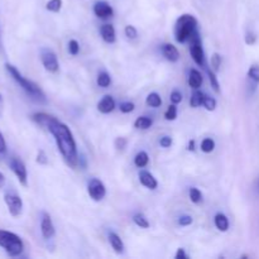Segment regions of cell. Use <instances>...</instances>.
Listing matches in <instances>:
<instances>
[{"mask_svg": "<svg viewBox=\"0 0 259 259\" xmlns=\"http://www.w3.org/2000/svg\"><path fill=\"white\" fill-rule=\"evenodd\" d=\"M46 129H47V131L52 134L53 138H55L58 151L62 154L66 163L70 167H72V168L77 167V147H76L75 138H73V134L72 132L70 131V128H68L66 124H63L62 121L57 120L55 116H52V119H51L50 123L47 124Z\"/></svg>", "mask_w": 259, "mask_h": 259, "instance_id": "6da1fadb", "label": "cell"}, {"mask_svg": "<svg viewBox=\"0 0 259 259\" xmlns=\"http://www.w3.org/2000/svg\"><path fill=\"white\" fill-rule=\"evenodd\" d=\"M5 68H7L8 73L13 77V80L25 91V94H27L30 99H33V100L40 104L47 103L46 94L43 93V90L37 85V83L28 80L27 77H24V76L19 72V70H18L15 66L10 65V63H5Z\"/></svg>", "mask_w": 259, "mask_h": 259, "instance_id": "7a4b0ae2", "label": "cell"}, {"mask_svg": "<svg viewBox=\"0 0 259 259\" xmlns=\"http://www.w3.org/2000/svg\"><path fill=\"white\" fill-rule=\"evenodd\" d=\"M197 32V19L191 14H182L175 24V38L179 43L191 39Z\"/></svg>", "mask_w": 259, "mask_h": 259, "instance_id": "3957f363", "label": "cell"}, {"mask_svg": "<svg viewBox=\"0 0 259 259\" xmlns=\"http://www.w3.org/2000/svg\"><path fill=\"white\" fill-rule=\"evenodd\" d=\"M0 247L7 252L10 257H18L24 250L23 240L17 234L8 230L0 229Z\"/></svg>", "mask_w": 259, "mask_h": 259, "instance_id": "277c9868", "label": "cell"}, {"mask_svg": "<svg viewBox=\"0 0 259 259\" xmlns=\"http://www.w3.org/2000/svg\"><path fill=\"white\" fill-rule=\"evenodd\" d=\"M190 55H191L192 60L195 61L197 66L200 67H205L206 65V60H205V52L202 48L201 38H200L199 32L195 33L190 39Z\"/></svg>", "mask_w": 259, "mask_h": 259, "instance_id": "5b68a950", "label": "cell"}, {"mask_svg": "<svg viewBox=\"0 0 259 259\" xmlns=\"http://www.w3.org/2000/svg\"><path fill=\"white\" fill-rule=\"evenodd\" d=\"M9 167L13 171V174L17 176L18 181L20 182V185L23 186H27L28 185V172L27 167H25L24 162L19 158V157H12L9 161Z\"/></svg>", "mask_w": 259, "mask_h": 259, "instance_id": "8992f818", "label": "cell"}, {"mask_svg": "<svg viewBox=\"0 0 259 259\" xmlns=\"http://www.w3.org/2000/svg\"><path fill=\"white\" fill-rule=\"evenodd\" d=\"M4 201L7 204L8 210H9L10 215L14 218L19 217L23 211V201L20 199L19 195H17L15 192H7L4 195Z\"/></svg>", "mask_w": 259, "mask_h": 259, "instance_id": "52a82bcc", "label": "cell"}, {"mask_svg": "<svg viewBox=\"0 0 259 259\" xmlns=\"http://www.w3.org/2000/svg\"><path fill=\"white\" fill-rule=\"evenodd\" d=\"M40 61H42V65L48 72H57L58 68H60V63H58L57 56L53 52L52 50H48V48H45L40 52Z\"/></svg>", "mask_w": 259, "mask_h": 259, "instance_id": "ba28073f", "label": "cell"}, {"mask_svg": "<svg viewBox=\"0 0 259 259\" xmlns=\"http://www.w3.org/2000/svg\"><path fill=\"white\" fill-rule=\"evenodd\" d=\"M88 194L94 201H101L106 195L105 185L99 179L90 180V182L88 185Z\"/></svg>", "mask_w": 259, "mask_h": 259, "instance_id": "9c48e42d", "label": "cell"}, {"mask_svg": "<svg viewBox=\"0 0 259 259\" xmlns=\"http://www.w3.org/2000/svg\"><path fill=\"white\" fill-rule=\"evenodd\" d=\"M40 233H42V237L46 240L52 239L56 234L55 225H53L52 219H51V217L47 212H43L42 215V220H40Z\"/></svg>", "mask_w": 259, "mask_h": 259, "instance_id": "30bf717a", "label": "cell"}, {"mask_svg": "<svg viewBox=\"0 0 259 259\" xmlns=\"http://www.w3.org/2000/svg\"><path fill=\"white\" fill-rule=\"evenodd\" d=\"M94 13H95L96 17L103 20L109 19L114 15L113 8L106 2H96L95 5H94Z\"/></svg>", "mask_w": 259, "mask_h": 259, "instance_id": "8fae6325", "label": "cell"}, {"mask_svg": "<svg viewBox=\"0 0 259 259\" xmlns=\"http://www.w3.org/2000/svg\"><path fill=\"white\" fill-rule=\"evenodd\" d=\"M161 51L163 57L169 62H177L180 60V52L177 47H175L171 43H164L161 46Z\"/></svg>", "mask_w": 259, "mask_h": 259, "instance_id": "7c38bea8", "label": "cell"}, {"mask_svg": "<svg viewBox=\"0 0 259 259\" xmlns=\"http://www.w3.org/2000/svg\"><path fill=\"white\" fill-rule=\"evenodd\" d=\"M114 109H115V100L110 95H105L98 103V110L103 114L111 113Z\"/></svg>", "mask_w": 259, "mask_h": 259, "instance_id": "4fadbf2b", "label": "cell"}, {"mask_svg": "<svg viewBox=\"0 0 259 259\" xmlns=\"http://www.w3.org/2000/svg\"><path fill=\"white\" fill-rule=\"evenodd\" d=\"M139 181H141V184L143 185L144 187H147V189L149 190H156L157 186H158L157 180L154 179L153 175L148 171H141V174H139Z\"/></svg>", "mask_w": 259, "mask_h": 259, "instance_id": "5bb4252c", "label": "cell"}, {"mask_svg": "<svg viewBox=\"0 0 259 259\" xmlns=\"http://www.w3.org/2000/svg\"><path fill=\"white\" fill-rule=\"evenodd\" d=\"M100 33L103 39L105 40L106 43H114L116 39V33L115 28H114L113 24H104L103 27L100 28Z\"/></svg>", "mask_w": 259, "mask_h": 259, "instance_id": "9a60e30c", "label": "cell"}, {"mask_svg": "<svg viewBox=\"0 0 259 259\" xmlns=\"http://www.w3.org/2000/svg\"><path fill=\"white\" fill-rule=\"evenodd\" d=\"M109 243H110L111 248H113L116 254H121L124 252V243L116 233H109Z\"/></svg>", "mask_w": 259, "mask_h": 259, "instance_id": "2e32d148", "label": "cell"}, {"mask_svg": "<svg viewBox=\"0 0 259 259\" xmlns=\"http://www.w3.org/2000/svg\"><path fill=\"white\" fill-rule=\"evenodd\" d=\"M202 81H204V78H202L201 73H200L197 70H195V68H192V70L190 71V75H189L190 88L197 90V89L202 85Z\"/></svg>", "mask_w": 259, "mask_h": 259, "instance_id": "e0dca14e", "label": "cell"}, {"mask_svg": "<svg viewBox=\"0 0 259 259\" xmlns=\"http://www.w3.org/2000/svg\"><path fill=\"white\" fill-rule=\"evenodd\" d=\"M214 223H215V227H217L218 230L220 232H227L229 229V220H228L227 215L222 214V212H218L214 218Z\"/></svg>", "mask_w": 259, "mask_h": 259, "instance_id": "ac0fdd59", "label": "cell"}, {"mask_svg": "<svg viewBox=\"0 0 259 259\" xmlns=\"http://www.w3.org/2000/svg\"><path fill=\"white\" fill-rule=\"evenodd\" d=\"M248 80L250 81L252 83L253 91L257 89V86L259 85V66L258 65H253L250 66L249 70H248Z\"/></svg>", "mask_w": 259, "mask_h": 259, "instance_id": "d6986e66", "label": "cell"}, {"mask_svg": "<svg viewBox=\"0 0 259 259\" xmlns=\"http://www.w3.org/2000/svg\"><path fill=\"white\" fill-rule=\"evenodd\" d=\"M153 124V120L148 116H139L137 118V120L134 121V126L137 129H142V131H146V129H149Z\"/></svg>", "mask_w": 259, "mask_h": 259, "instance_id": "ffe728a7", "label": "cell"}, {"mask_svg": "<svg viewBox=\"0 0 259 259\" xmlns=\"http://www.w3.org/2000/svg\"><path fill=\"white\" fill-rule=\"evenodd\" d=\"M148 162H149V157L148 154H147V152L144 151H141L139 153H137L136 158H134V164H136L137 167H139V168L146 167L147 164H148Z\"/></svg>", "mask_w": 259, "mask_h": 259, "instance_id": "44dd1931", "label": "cell"}, {"mask_svg": "<svg viewBox=\"0 0 259 259\" xmlns=\"http://www.w3.org/2000/svg\"><path fill=\"white\" fill-rule=\"evenodd\" d=\"M204 99H205V94L201 93V91L196 90L194 94H192L191 99H190V105L192 108H197V106H201L204 104Z\"/></svg>", "mask_w": 259, "mask_h": 259, "instance_id": "7402d4cb", "label": "cell"}, {"mask_svg": "<svg viewBox=\"0 0 259 259\" xmlns=\"http://www.w3.org/2000/svg\"><path fill=\"white\" fill-rule=\"evenodd\" d=\"M133 222H134V224H136L137 227L141 228V229H148L149 228L148 219H147L146 215L142 214V212H138V214L134 215Z\"/></svg>", "mask_w": 259, "mask_h": 259, "instance_id": "603a6c76", "label": "cell"}, {"mask_svg": "<svg viewBox=\"0 0 259 259\" xmlns=\"http://www.w3.org/2000/svg\"><path fill=\"white\" fill-rule=\"evenodd\" d=\"M147 105L151 106V108H159L162 105V99L161 96L157 93H151L146 99Z\"/></svg>", "mask_w": 259, "mask_h": 259, "instance_id": "cb8c5ba5", "label": "cell"}, {"mask_svg": "<svg viewBox=\"0 0 259 259\" xmlns=\"http://www.w3.org/2000/svg\"><path fill=\"white\" fill-rule=\"evenodd\" d=\"M96 82H98V85L100 86V88H108V86L111 83L110 75H109V73H106V72L99 73Z\"/></svg>", "mask_w": 259, "mask_h": 259, "instance_id": "d4e9b609", "label": "cell"}, {"mask_svg": "<svg viewBox=\"0 0 259 259\" xmlns=\"http://www.w3.org/2000/svg\"><path fill=\"white\" fill-rule=\"evenodd\" d=\"M189 196H190V200H191L194 204H199V202H201L202 200L201 191H200L199 189H196V187H191V189H190Z\"/></svg>", "mask_w": 259, "mask_h": 259, "instance_id": "484cf974", "label": "cell"}, {"mask_svg": "<svg viewBox=\"0 0 259 259\" xmlns=\"http://www.w3.org/2000/svg\"><path fill=\"white\" fill-rule=\"evenodd\" d=\"M215 149V142L211 138H205L201 142V151L205 153H211Z\"/></svg>", "mask_w": 259, "mask_h": 259, "instance_id": "4316f807", "label": "cell"}, {"mask_svg": "<svg viewBox=\"0 0 259 259\" xmlns=\"http://www.w3.org/2000/svg\"><path fill=\"white\" fill-rule=\"evenodd\" d=\"M46 8H47V10H50V12L58 13L61 10V8H62V0H50V2L46 4Z\"/></svg>", "mask_w": 259, "mask_h": 259, "instance_id": "83f0119b", "label": "cell"}, {"mask_svg": "<svg viewBox=\"0 0 259 259\" xmlns=\"http://www.w3.org/2000/svg\"><path fill=\"white\" fill-rule=\"evenodd\" d=\"M207 75H209V80H210V83H211V88L214 89L217 93H219L220 85H219V81H218L217 75H215V71L214 70H207Z\"/></svg>", "mask_w": 259, "mask_h": 259, "instance_id": "f1b7e54d", "label": "cell"}, {"mask_svg": "<svg viewBox=\"0 0 259 259\" xmlns=\"http://www.w3.org/2000/svg\"><path fill=\"white\" fill-rule=\"evenodd\" d=\"M164 118L166 120H175L177 118V106L176 104H172V105L168 106V109L164 113Z\"/></svg>", "mask_w": 259, "mask_h": 259, "instance_id": "f546056e", "label": "cell"}, {"mask_svg": "<svg viewBox=\"0 0 259 259\" xmlns=\"http://www.w3.org/2000/svg\"><path fill=\"white\" fill-rule=\"evenodd\" d=\"M202 105L205 106V109H206V110L212 111V110H215V108H217V100H215L214 98H210V96L205 95L204 104H202Z\"/></svg>", "mask_w": 259, "mask_h": 259, "instance_id": "4dcf8cb0", "label": "cell"}, {"mask_svg": "<svg viewBox=\"0 0 259 259\" xmlns=\"http://www.w3.org/2000/svg\"><path fill=\"white\" fill-rule=\"evenodd\" d=\"M68 52L72 56H77L78 52H80V45L76 39H71L68 42Z\"/></svg>", "mask_w": 259, "mask_h": 259, "instance_id": "1f68e13d", "label": "cell"}, {"mask_svg": "<svg viewBox=\"0 0 259 259\" xmlns=\"http://www.w3.org/2000/svg\"><path fill=\"white\" fill-rule=\"evenodd\" d=\"M220 66H222V56L219 55V53H214L211 57V67L212 70L217 72V71H219Z\"/></svg>", "mask_w": 259, "mask_h": 259, "instance_id": "d6a6232c", "label": "cell"}, {"mask_svg": "<svg viewBox=\"0 0 259 259\" xmlns=\"http://www.w3.org/2000/svg\"><path fill=\"white\" fill-rule=\"evenodd\" d=\"M119 109H120L121 113L128 114V113H132V111L136 109V105H134L133 103H131V101H124V103L120 104Z\"/></svg>", "mask_w": 259, "mask_h": 259, "instance_id": "836d02e7", "label": "cell"}, {"mask_svg": "<svg viewBox=\"0 0 259 259\" xmlns=\"http://www.w3.org/2000/svg\"><path fill=\"white\" fill-rule=\"evenodd\" d=\"M124 32H125L126 37L131 38V39H134V38H137V35H138V32H137L136 27H133V25H126Z\"/></svg>", "mask_w": 259, "mask_h": 259, "instance_id": "e575fe53", "label": "cell"}, {"mask_svg": "<svg viewBox=\"0 0 259 259\" xmlns=\"http://www.w3.org/2000/svg\"><path fill=\"white\" fill-rule=\"evenodd\" d=\"M192 223H194V219H192V217H190V215H182L179 219V224L181 225V227H189Z\"/></svg>", "mask_w": 259, "mask_h": 259, "instance_id": "d590c367", "label": "cell"}, {"mask_svg": "<svg viewBox=\"0 0 259 259\" xmlns=\"http://www.w3.org/2000/svg\"><path fill=\"white\" fill-rule=\"evenodd\" d=\"M5 154H7V142H5L3 133L0 132V159L4 158Z\"/></svg>", "mask_w": 259, "mask_h": 259, "instance_id": "8d00e7d4", "label": "cell"}, {"mask_svg": "<svg viewBox=\"0 0 259 259\" xmlns=\"http://www.w3.org/2000/svg\"><path fill=\"white\" fill-rule=\"evenodd\" d=\"M126 144H128V141L124 137H119V138L115 139V148L118 151H123L126 147Z\"/></svg>", "mask_w": 259, "mask_h": 259, "instance_id": "74e56055", "label": "cell"}, {"mask_svg": "<svg viewBox=\"0 0 259 259\" xmlns=\"http://www.w3.org/2000/svg\"><path fill=\"white\" fill-rule=\"evenodd\" d=\"M171 101H172V104H180L182 101V94L180 93V91H177V90H175V91H172V94H171Z\"/></svg>", "mask_w": 259, "mask_h": 259, "instance_id": "f35d334b", "label": "cell"}, {"mask_svg": "<svg viewBox=\"0 0 259 259\" xmlns=\"http://www.w3.org/2000/svg\"><path fill=\"white\" fill-rule=\"evenodd\" d=\"M159 144H161V147H163V148H169V147L172 146V138L168 136L162 137V138L159 139Z\"/></svg>", "mask_w": 259, "mask_h": 259, "instance_id": "ab89813d", "label": "cell"}, {"mask_svg": "<svg viewBox=\"0 0 259 259\" xmlns=\"http://www.w3.org/2000/svg\"><path fill=\"white\" fill-rule=\"evenodd\" d=\"M37 163H39V164H47L48 163V159H47V156H46L45 151L38 152Z\"/></svg>", "mask_w": 259, "mask_h": 259, "instance_id": "60d3db41", "label": "cell"}, {"mask_svg": "<svg viewBox=\"0 0 259 259\" xmlns=\"http://www.w3.org/2000/svg\"><path fill=\"white\" fill-rule=\"evenodd\" d=\"M255 40H257V37H255V34L253 32H248L247 35H245V43L249 46L254 45Z\"/></svg>", "mask_w": 259, "mask_h": 259, "instance_id": "b9f144b4", "label": "cell"}, {"mask_svg": "<svg viewBox=\"0 0 259 259\" xmlns=\"http://www.w3.org/2000/svg\"><path fill=\"white\" fill-rule=\"evenodd\" d=\"M175 258H176V259H187V258H189V255L186 254L185 249L180 248V249L177 250V253H176V255H175Z\"/></svg>", "mask_w": 259, "mask_h": 259, "instance_id": "7bdbcfd3", "label": "cell"}, {"mask_svg": "<svg viewBox=\"0 0 259 259\" xmlns=\"http://www.w3.org/2000/svg\"><path fill=\"white\" fill-rule=\"evenodd\" d=\"M4 185H5V177H4V175L0 172V189H2V187H4Z\"/></svg>", "mask_w": 259, "mask_h": 259, "instance_id": "ee69618b", "label": "cell"}, {"mask_svg": "<svg viewBox=\"0 0 259 259\" xmlns=\"http://www.w3.org/2000/svg\"><path fill=\"white\" fill-rule=\"evenodd\" d=\"M189 151H195V141H191L189 143Z\"/></svg>", "mask_w": 259, "mask_h": 259, "instance_id": "f6af8a7d", "label": "cell"}, {"mask_svg": "<svg viewBox=\"0 0 259 259\" xmlns=\"http://www.w3.org/2000/svg\"><path fill=\"white\" fill-rule=\"evenodd\" d=\"M2 109H3V96L2 94H0V111H2Z\"/></svg>", "mask_w": 259, "mask_h": 259, "instance_id": "bcb514c9", "label": "cell"}]
</instances>
